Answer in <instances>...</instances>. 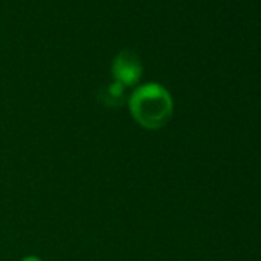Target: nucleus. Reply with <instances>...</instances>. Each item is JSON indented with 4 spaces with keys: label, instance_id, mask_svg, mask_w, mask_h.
<instances>
[{
    "label": "nucleus",
    "instance_id": "1",
    "mask_svg": "<svg viewBox=\"0 0 261 261\" xmlns=\"http://www.w3.org/2000/svg\"><path fill=\"white\" fill-rule=\"evenodd\" d=\"M133 118L148 130L165 127L174 115V100L169 91L160 83H146L139 86L129 100Z\"/></svg>",
    "mask_w": 261,
    "mask_h": 261
},
{
    "label": "nucleus",
    "instance_id": "4",
    "mask_svg": "<svg viewBox=\"0 0 261 261\" xmlns=\"http://www.w3.org/2000/svg\"><path fill=\"white\" fill-rule=\"evenodd\" d=\"M22 261H43L42 258L36 256V255H28V256H23Z\"/></svg>",
    "mask_w": 261,
    "mask_h": 261
},
{
    "label": "nucleus",
    "instance_id": "2",
    "mask_svg": "<svg viewBox=\"0 0 261 261\" xmlns=\"http://www.w3.org/2000/svg\"><path fill=\"white\" fill-rule=\"evenodd\" d=\"M111 71L114 75V82L120 83L123 88H129L140 82L143 74V66L136 53L124 49L115 56Z\"/></svg>",
    "mask_w": 261,
    "mask_h": 261
},
{
    "label": "nucleus",
    "instance_id": "3",
    "mask_svg": "<svg viewBox=\"0 0 261 261\" xmlns=\"http://www.w3.org/2000/svg\"><path fill=\"white\" fill-rule=\"evenodd\" d=\"M98 98L108 108H120L124 103V88L120 83L112 82L98 91Z\"/></svg>",
    "mask_w": 261,
    "mask_h": 261
}]
</instances>
